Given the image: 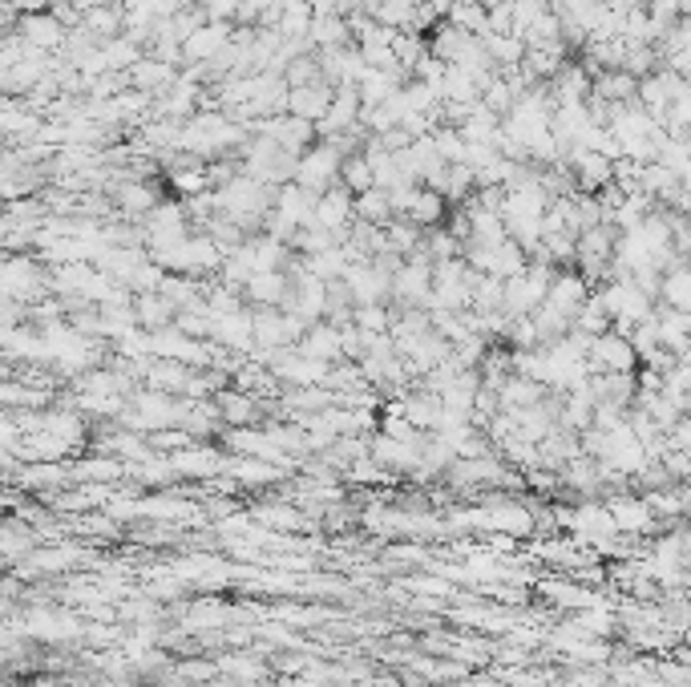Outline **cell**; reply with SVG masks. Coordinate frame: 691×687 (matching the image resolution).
I'll return each instance as SVG.
<instances>
[{
  "mask_svg": "<svg viewBox=\"0 0 691 687\" xmlns=\"http://www.w3.org/2000/svg\"><path fill=\"white\" fill-rule=\"evenodd\" d=\"M635 348L623 332H603V336H590L586 348V364L590 372H631L635 368Z\"/></svg>",
  "mask_w": 691,
  "mask_h": 687,
  "instance_id": "obj_1",
  "label": "cell"
},
{
  "mask_svg": "<svg viewBox=\"0 0 691 687\" xmlns=\"http://www.w3.org/2000/svg\"><path fill=\"white\" fill-rule=\"evenodd\" d=\"M336 174H340V154L336 150H312V154H304V162L295 166V178H300V190H308V194H324V190H332V182H336Z\"/></svg>",
  "mask_w": 691,
  "mask_h": 687,
  "instance_id": "obj_2",
  "label": "cell"
},
{
  "mask_svg": "<svg viewBox=\"0 0 691 687\" xmlns=\"http://www.w3.org/2000/svg\"><path fill=\"white\" fill-rule=\"evenodd\" d=\"M586 300H590V296H586L582 275H550V287H546V300H542V304L574 324V316H578V308H582Z\"/></svg>",
  "mask_w": 691,
  "mask_h": 687,
  "instance_id": "obj_3",
  "label": "cell"
},
{
  "mask_svg": "<svg viewBox=\"0 0 691 687\" xmlns=\"http://www.w3.org/2000/svg\"><path fill=\"white\" fill-rule=\"evenodd\" d=\"M348 219H352V190H324L320 199H316V215H312V223L320 227V231H328V235H340L344 227H348Z\"/></svg>",
  "mask_w": 691,
  "mask_h": 687,
  "instance_id": "obj_4",
  "label": "cell"
},
{
  "mask_svg": "<svg viewBox=\"0 0 691 687\" xmlns=\"http://www.w3.org/2000/svg\"><path fill=\"white\" fill-rule=\"evenodd\" d=\"M607 514H611V522H615V530L623 534H643V530H651L655 526V514L647 510V502L643 498H611L607 502Z\"/></svg>",
  "mask_w": 691,
  "mask_h": 687,
  "instance_id": "obj_5",
  "label": "cell"
},
{
  "mask_svg": "<svg viewBox=\"0 0 691 687\" xmlns=\"http://www.w3.org/2000/svg\"><path fill=\"white\" fill-rule=\"evenodd\" d=\"M344 352V332L340 328H308L304 332V344H300V356H312L320 364H328L332 356Z\"/></svg>",
  "mask_w": 691,
  "mask_h": 687,
  "instance_id": "obj_6",
  "label": "cell"
},
{
  "mask_svg": "<svg viewBox=\"0 0 691 687\" xmlns=\"http://www.w3.org/2000/svg\"><path fill=\"white\" fill-rule=\"evenodd\" d=\"M275 376L291 380V384H316L328 376V364L312 360V356H279L275 360Z\"/></svg>",
  "mask_w": 691,
  "mask_h": 687,
  "instance_id": "obj_7",
  "label": "cell"
},
{
  "mask_svg": "<svg viewBox=\"0 0 691 687\" xmlns=\"http://www.w3.org/2000/svg\"><path fill=\"white\" fill-rule=\"evenodd\" d=\"M243 287L251 291V300H259V304H267V308H279V304L287 300V279H283L279 271H255Z\"/></svg>",
  "mask_w": 691,
  "mask_h": 687,
  "instance_id": "obj_8",
  "label": "cell"
},
{
  "mask_svg": "<svg viewBox=\"0 0 691 687\" xmlns=\"http://www.w3.org/2000/svg\"><path fill=\"white\" fill-rule=\"evenodd\" d=\"M352 215H360V223H388V219H392V199H388V190L368 186L360 199H352Z\"/></svg>",
  "mask_w": 691,
  "mask_h": 687,
  "instance_id": "obj_9",
  "label": "cell"
},
{
  "mask_svg": "<svg viewBox=\"0 0 691 687\" xmlns=\"http://www.w3.org/2000/svg\"><path fill=\"white\" fill-rule=\"evenodd\" d=\"M659 296L671 312H687L691 308V275L683 267H671L667 279H659Z\"/></svg>",
  "mask_w": 691,
  "mask_h": 687,
  "instance_id": "obj_10",
  "label": "cell"
},
{
  "mask_svg": "<svg viewBox=\"0 0 691 687\" xmlns=\"http://www.w3.org/2000/svg\"><path fill=\"white\" fill-rule=\"evenodd\" d=\"M211 332L231 348H247L251 344V312L239 308L231 316H219V320H211Z\"/></svg>",
  "mask_w": 691,
  "mask_h": 687,
  "instance_id": "obj_11",
  "label": "cell"
},
{
  "mask_svg": "<svg viewBox=\"0 0 691 687\" xmlns=\"http://www.w3.org/2000/svg\"><path fill=\"white\" fill-rule=\"evenodd\" d=\"M134 320L142 324V328H150V332H162V328H170V320H174V308L158 296V291H146V296L138 300V312H134Z\"/></svg>",
  "mask_w": 691,
  "mask_h": 687,
  "instance_id": "obj_12",
  "label": "cell"
},
{
  "mask_svg": "<svg viewBox=\"0 0 691 687\" xmlns=\"http://www.w3.org/2000/svg\"><path fill=\"white\" fill-rule=\"evenodd\" d=\"M170 469L174 473H219L223 457L211 453V449H182V453L170 457Z\"/></svg>",
  "mask_w": 691,
  "mask_h": 687,
  "instance_id": "obj_13",
  "label": "cell"
},
{
  "mask_svg": "<svg viewBox=\"0 0 691 687\" xmlns=\"http://www.w3.org/2000/svg\"><path fill=\"white\" fill-rule=\"evenodd\" d=\"M223 41H227V29L223 25H211V29H194V37L186 41V49L194 57H211L215 49H223Z\"/></svg>",
  "mask_w": 691,
  "mask_h": 687,
  "instance_id": "obj_14",
  "label": "cell"
},
{
  "mask_svg": "<svg viewBox=\"0 0 691 687\" xmlns=\"http://www.w3.org/2000/svg\"><path fill=\"white\" fill-rule=\"evenodd\" d=\"M340 178L348 182L344 190H352V194H364V190L372 186V170H368V162H364V158H352V162H340Z\"/></svg>",
  "mask_w": 691,
  "mask_h": 687,
  "instance_id": "obj_15",
  "label": "cell"
},
{
  "mask_svg": "<svg viewBox=\"0 0 691 687\" xmlns=\"http://www.w3.org/2000/svg\"><path fill=\"white\" fill-rule=\"evenodd\" d=\"M223 417H227L231 425H247V421L255 417V401L243 397V392H239V397H223Z\"/></svg>",
  "mask_w": 691,
  "mask_h": 687,
  "instance_id": "obj_16",
  "label": "cell"
},
{
  "mask_svg": "<svg viewBox=\"0 0 691 687\" xmlns=\"http://www.w3.org/2000/svg\"><path fill=\"white\" fill-rule=\"evenodd\" d=\"M328 401H332V392H316V388H308V392H295V397H291L287 405H291V409H304V413H320Z\"/></svg>",
  "mask_w": 691,
  "mask_h": 687,
  "instance_id": "obj_17",
  "label": "cell"
},
{
  "mask_svg": "<svg viewBox=\"0 0 691 687\" xmlns=\"http://www.w3.org/2000/svg\"><path fill=\"white\" fill-rule=\"evenodd\" d=\"M259 518H263V522H271V526H283V530H300V526H304V518H300V514H291V510H283V506L259 510Z\"/></svg>",
  "mask_w": 691,
  "mask_h": 687,
  "instance_id": "obj_18",
  "label": "cell"
}]
</instances>
